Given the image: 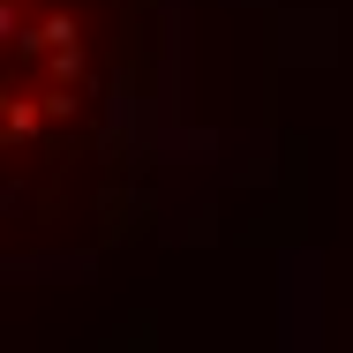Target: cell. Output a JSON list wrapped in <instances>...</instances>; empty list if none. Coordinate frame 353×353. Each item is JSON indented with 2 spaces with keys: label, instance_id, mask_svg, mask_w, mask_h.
I'll list each match as a JSON object with an SVG mask.
<instances>
[{
  "label": "cell",
  "instance_id": "6da1fadb",
  "mask_svg": "<svg viewBox=\"0 0 353 353\" xmlns=\"http://www.w3.org/2000/svg\"><path fill=\"white\" fill-rule=\"evenodd\" d=\"M8 136H38V105H8Z\"/></svg>",
  "mask_w": 353,
  "mask_h": 353
},
{
  "label": "cell",
  "instance_id": "7a4b0ae2",
  "mask_svg": "<svg viewBox=\"0 0 353 353\" xmlns=\"http://www.w3.org/2000/svg\"><path fill=\"white\" fill-rule=\"evenodd\" d=\"M0 38H15V8H0Z\"/></svg>",
  "mask_w": 353,
  "mask_h": 353
}]
</instances>
